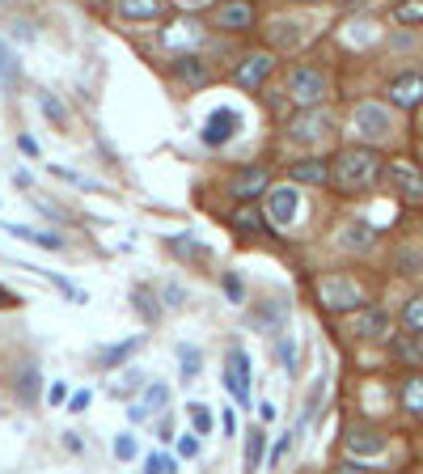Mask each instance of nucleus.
<instances>
[{
  "label": "nucleus",
  "instance_id": "nucleus-1",
  "mask_svg": "<svg viewBox=\"0 0 423 474\" xmlns=\"http://www.w3.org/2000/svg\"><path fill=\"white\" fill-rule=\"evenodd\" d=\"M377 178H381V157H377V148H368V145L343 148V153L330 161V183L347 195L368 191Z\"/></svg>",
  "mask_w": 423,
  "mask_h": 474
},
{
  "label": "nucleus",
  "instance_id": "nucleus-2",
  "mask_svg": "<svg viewBox=\"0 0 423 474\" xmlns=\"http://www.w3.org/2000/svg\"><path fill=\"white\" fill-rule=\"evenodd\" d=\"M317 301L327 305L330 314H351V309L364 305V292H360V284L347 280V276H322V280H317Z\"/></svg>",
  "mask_w": 423,
  "mask_h": 474
},
{
  "label": "nucleus",
  "instance_id": "nucleus-3",
  "mask_svg": "<svg viewBox=\"0 0 423 474\" xmlns=\"http://www.w3.org/2000/svg\"><path fill=\"white\" fill-rule=\"evenodd\" d=\"M288 97L297 106H322V97H327V76L301 64V68H292L288 73Z\"/></svg>",
  "mask_w": 423,
  "mask_h": 474
},
{
  "label": "nucleus",
  "instance_id": "nucleus-4",
  "mask_svg": "<svg viewBox=\"0 0 423 474\" xmlns=\"http://www.w3.org/2000/svg\"><path fill=\"white\" fill-rule=\"evenodd\" d=\"M330 127H335L330 115H322L317 106H301V115L288 123V140L292 145H322L330 136Z\"/></svg>",
  "mask_w": 423,
  "mask_h": 474
},
{
  "label": "nucleus",
  "instance_id": "nucleus-5",
  "mask_svg": "<svg viewBox=\"0 0 423 474\" xmlns=\"http://www.w3.org/2000/svg\"><path fill=\"white\" fill-rule=\"evenodd\" d=\"M351 127H356L368 145H381V140H389V132H394V119H389L386 106L364 102V106H356V115H351Z\"/></svg>",
  "mask_w": 423,
  "mask_h": 474
},
{
  "label": "nucleus",
  "instance_id": "nucleus-6",
  "mask_svg": "<svg viewBox=\"0 0 423 474\" xmlns=\"http://www.w3.org/2000/svg\"><path fill=\"white\" fill-rule=\"evenodd\" d=\"M237 132H242V115H237V110H229V106H217L204 119V132H199V140H204L207 148H220V145H229Z\"/></svg>",
  "mask_w": 423,
  "mask_h": 474
},
{
  "label": "nucleus",
  "instance_id": "nucleus-7",
  "mask_svg": "<svg viewBox=\"0 0 423 474\" xmlns=\"http://www.w3.org/2000/svg\"><path fill=\"white\" fill-rule=\"evenodd\" d=\"M225 386L237 407H250V356L242 348H229V356H225Z\"/></svg>",
  "mask_w": 423,
  "mask_h": 474
},
{
  "label": "nucleus",
  "instance_id": "nucleus-8",
  "mask_svg": "<svg viewBox=\"0 0 423 474\" xmlns=\"http://www.w3.org/2000/svg\"><path fill=\"white\" fill-rule=\"evenodd\" d=\"M271 68H276V55H267V51H254V55H246V60L237 64V73H233V86L246 89V94H254V89H263V81L271 76Z\"/></svg>",
  "mask_w": 423,
  "mask_h": 474
},
{
  "label": "nucleus",
  "instance_id": "nucleus-9",
  "mask_svg": "<svg viewBox=\"0 0 423 474\" xmlns=\"http://www.w3.org/2000/svg\"><path fill=\"white\" fill-rule=\"evenodd\" d=\"M301 212V195L297 187H276V191H267V220L279 225V229H288L292 220Z\"/></svg>",
  "mask_w": 423,
  "mask_h": 474
},
{
  "label": "nucleus",
  "instance_id": "nucleus-10",
  "mask_svg": "<svg viewBox=\"0 0 423 474\" xmlns=\"http://www.w3.org/2000/svg\"><path fill=\"white\" fill-rule=\"evenodd\" d=\"M386 178H389V187L407 199V204H423V174L415 170L411 161H389Z\"/></svg>",
  "mask_w": 423,
  "mask_h": 474
},
{
  "label": "nucleus",
  "instance_id": "nucleus-11",
  "mask_svg": "<svg viewBox=\"0 0 423 474\" xmlns=\"http://www.w3.org/2000/svg\"><path fill=\"white\" fill-rule=\"evenodd\" d=\"M174 81H182V86H207L212 81V64L199 55V51H182V55H174Z\"/></svg>",
  "mask_w": 423,
  "mask_h": 474
},
{
  "label": "nucleus",
  "instance_id": "nucleus-12",
  "mask_svg": "<svg viewBox=\"0 0 423 474\" xmlns=\"http://www.w3.org/2000/svg\"><path fill=\"white\" fill-rule=\"evenodd\" d=\"M212 25H217V30H229V35L250 30L254 25V5L250 0H225V5L212 13Z\"/></svg>",
  "mask_w": 423,
  "mask_h": 474
},
{
  "label": "nucleus",
  "instance_id": "nucleus-13",
  "mask_svg": "<svg viewBox=\"0 0 423 474\" xmlns=\"http://www.w3.org/2000/svg\"><path fill=\"white\" fill-rule=\"evenodd\" d=\"M351 335L356 339H389V314L386 309H356V318H351Z\"/></svg>",
  "mask_w": 423,
  "mask_h": 474
},
{
  "label": "nucleus",
  "instance_id": "nucleus-14",
  "mask_svg": "<svg viewBox=\"0 0 423 474\" xmlns=\"http://www.w3.org/2000/svg\"><path fill=\"white\" fill-rule=\"evenodd\" d=\"M166 407H169V386H166V381H153V386L140 394V402H132V407H127V415H132V424H145V419L161 415Z\"/></svg>",
  "mask_w": 423,
  "mask_h": 474
},
{
  "label": "nucleus",
  "instance_id": "nucleus-15",
  "mask_svg": "<svg viewBox=\"0 0 423 474\" xmlns=\"http://www.w3.org/2000/svg\"><path fill=\"white\" fill-rule=\"evenodd\" d=\"M389 102L402 110H411L423 102V73H402L389 81Z\"/></svg>",
  "mask_w": 423,
  "mask_h": 474
},
{
  "label": "nucleus",
  "instance_id": "nucleus-16",
  "mask_svg": "<svg viewBox=\"0 0 423 474\" xmlns=\"http://www.w3.org/2000/svg\"><path fill=\"white\" fill-rule=\"evenodd\" d=\"M347 453H356V458H381L386 453V437L377 432V428H347Z\"/></svg>",
  "mask_w": 423,
  "mask_h": 474
},
{
  "label": "nucleus",
  "instance_id": "nucleus-17",
  "mask_svg": "<svg viewBox=\"0 0 423 474\" xmlns=\"http://www.w3.org/2000/svg\"><path fill=\"white\" fill-rule=\"evenodd\" d=\"M166 246L178 258H186L191 267H212V246L195 242V237H186V233H174V237H166Z\"/></svg>",
  "mask_w": 423,
  "mask_h": 474
},
{
  "label": "nucleus",
  "instance_id": "nucleus-18",
  "mask_svg": "<svg viewBox=\"0 0 423 474\" xmlns=\"http://www.w3.org/2000/svg\"><path fill=\"white\" fill-rule=\"evenodd\" d=\"M267 183H271V178H267L263 166H250V170L237 174V183H233V191H237V199H242V204H250V199H258V195L267 191Z\"/></svg>",
  "mask_w": 423,
  "mask_h": 474
},
{
  "label": "nucleus",
  "instance_id": "nucleus-19",
  "mask_svg": "<svg viewBox=\"0 0 423 474\" xmlns=\"http://www.w3.org/2000/svg\"><path fill=\"white\" fill-rule=\"evenodd\" d=\"M0 225H5V233H13V237H22V242H30V246L64 250V237H55V233H47V229H30V225H13V220H0Z\"/></svg>",
  "mask_w": 423,
  "mask_h": 474
},
{
  "label": "nucleus",
  "instance_id": "nucleus-20",
  "mask_svg": "<svg viewBox=\"0 0 423 474\" xmlns=\"http://www.w3.org/2000/svg\"><path fill=\"white\" fill-rule=\"evenodd\" d=\"M292 183H305V187L330 183V166H327V161H317V157L297 161V166H292Z\"/></svg>",
  "mask_w": 423,
  "mask_h": 474
},
{
  "label": "nucleus",
  "instance_id": "nucleus-21",
  "mask_svg": "<svg viewBox=\"0 0 423 474\" xmlns=\"http://www.w3.org/2000/svg\"><path fill=\"white\" fill-rule=\"evenodd\" d=\"M140 343H145V335H132V339H123V343H110L106 352H102V368H123L136 352H140Z\"/></svg>",
  "mask_w": 423,
  "mask_h": 474
},
{
  "label": "nucleus",
  "instance_id": "nucleus-22",
  "mask_svg": "<svg viewBox=\"0 0 423 474\" xmlns=\"http://www.w3.org/2000/svg\"><path fill=\"white\" fill-rule=\"evenodd\" d=\"M17 81H22V68H17V55L9 51V43L0 38V89L5 94H13L17 89Z\"/></svg>",
  "mask_w": 423,
  "mask_h": 474
},
{
  "label": "nucleus",
  "instance_id": "nucleus-23",
  "mask_svg": "<svg viewBox=\"0 0 423 474\" xmlns=\"http://www.w3.org/2000/svg\"><path fill=\"white\" fill-rule=\"evenodd\" d=\"M119 13L127 22H153L161 17V0H119Z\"/></svg>",
  "mask_w": 423,
  "mask_h": 474
},
{
  "label": "nucleus",
  "instance_id": "nucleus-24",
  "mask_svg": "<svg viewBox=\"0 0 423 474\" xmlns=\"http://www.w3.org/2000/svg\"><path fill=\"white\" fill-rule=\"evenodd\" d=\"M233 229H246V233H263L267 229V220H263V212L254 204H242L237 212H233Z\"/></svg>",
  "mask_w": 423,
  "mask_h": 474
},
{
  "label": "nucleus",
  "instance_id": "nucleus-25",
  "mask_svg": "<svg viewBox=\"0 0 423 474\" xmlns=\"http://www.w3.org/2000/svg\"><path fill=\"white\" fill-rule=\"evenodd\" d=\"M394 356H398V360H411V365H423V335L411 330V339H407V335L394 339Z\"/></svg>",
  "mask_w": 423,
  "mask_h": 474
},
{
  "label": "nucleus",
  "instance_id": "nucleus-26",
  "mask_svg": "<svg viewBox=\"0 0 423 474\" xmlns=\"http://www.w3.org/2000/svg\"><path fill=\"white\" fill-rule=\"evenodd\" d=\"M178 360H182V381L191 386V381L199 378V368H204V356L195 352L191 343H178Z\"/></svg>",
  "mask_w": 423,
  "mask_h": 474
},
{
  "label": "nucleus",
  "instance_id": "nucleus-27",
  "mask_svg": "<svg viewBox=\"0 0 423 474\" xmlns=\"http://www.w3.org/2000/svg\"><path fill=\"white\" fill-rule=\"evenodd\" d=\"M402 407H407L411 415H423V378L402 381Z\"/></svg>",
  "mask_w": 423,
  "mask_h": 474
},
{
  "label": "nucleus",
  "instance_id": "nucleus-28",
  "mask_svg": "<svg viewBox=\"0 0 423 474\" xmlns=\"http://www.w3.org/2000/svg\"><path fill=\"white\" fill-rule=\"evenodd\" d=\"M17 394H22L25 407H35V402H38V368L35 365L22 368V378H17Z\"/></svg>",
  "mask_w": 423,
  "mask_h": 474
},
{
  "label": "nucleus",
  "instance_id": "nucleus-29",
  "mask_svg": "<svg viewBox=\"0 0 423 474\" xmlns=\"http://www.w3.org/2000/svg\"><path fill=\"white\" fill-rule=\"evenodd\" d=\"M271 43H276V47H297V43H301V25L297 22H276L271 25Z\"/></svg>",
  "mask_w": 423,
  "mask_h": 474
},
{
  "label": "nucleus",
  "instance_id": "nucleus-30",
  "mask_svg": "<svg viewBox=\"0 0 423 474\" xmlns=\"http://www.w3.org/2000/svg\"><path fill=\"white\" fill-rule=\"evenodd\" d=\"M338 242L347 246V250H368V246H373V233H368V225H347Z\"/></svg>",
  "mask_w": 423,
  "mask_h": 474
},
{
  "label": "nucleus",
  "instance_id": "nucleus-31",
  "mask_svg": "<svg viewBox=\"0 0 423 474\" xmlns=\"http://www.w3.org/2000/svg\"><path fill=\"white\" fill-rule=\"evenodd\" d=\"M263 449H267L263 428H254L250 437H246V466H250V470H258V466H263Z\"/></svg>",
  "mask_w": 423,
  "mask_h": 474
},
{
  "label": "nucleus",
  "instance_id": "nucleus-32",
  "mask_svg": "<svg viewBox=\"0 0 423 474\" xmlns=\"http://www.w3.org/2000/svg\"><path fill=\"white\" fill-rule=\"evenodd\" d=\"M186 411H191V424H195V432H199V437H212V428H217V415L207 411L204 402H191Z\"/></svg>",
  "mask_w": 423,
  "mask_h": 474
},
{
  "label": "nucleus",
  "instance_id": "nucleus-33",
  "mask_svg": "<svg viewBox=\"0 0 423 474\" xmlns=\"http://www.w3.org/2000/svg\"><path fill=\"white\" fill-rule=\"evenodd\" d=\"M402 327L423 335V297H411V301H407V309H402Z\"/></svg>",
  "mask_w": 423,
  "mask_h": 474
},
{
  "label": "nucleus",
  "instance_id": "nucleus-34",
  "mask_svg": "<svg viewBox=\"0 0 423 474\" xmlns=\"http://www.w3.org/2000/svg\"><path fill=\"white\" fill-rule=\"evenodd\" d=\"M132 305H136V314H145L148 327L157 322V305H153V292H148V288H136L132 292Z\"/></svg>",
  "mask_w": 423,
  "mask_h": 474
},
{
  "label": "nucleus",
  "instance_id": "nucleus-35",
  "mask_svg": "<svg viewBox=\"0 0 423 474\" xmlns=\"http://www.w3.org/2000/svg\"><path fill=\"white\" fill-rule=\"evenodd\" d=\"M394 17H398L402 25H415V22H423V0H402L398 9H394Z\"/></svg>",
  "mask_w": 423,
  "mask_h": 474
},
{
  "label": "nucleus",
  "instance_id": "nucleus-36",
  "mask_svg": "<svg viewBox=\"0 0 423 474\" xmlns=\"http://www.w3.org/2000/svg\"><path fill=\"white\" fill-rule=\"evenodd\" d=\"M38 106H43V115H47V119L55 123V127H64V123H68L64 106H60V102H55V97H51V94H38Z\"/></svg>",
  "mask_w": 423,
  "mask_h": 474
},
{
  "label": "nucleus",
  "instance_id": "nucleus-37",
  "mask_svg": "<svg viewBox=\"0 0 423 474\" xmlns=\"http://www.w3.org/2000/svg\"><path fill=\"white\" fill-rule=\"evenodd\" d=\"M145 466H148V474H169V470H178V458H169V453H148Z\"/></svg>",
  "mask_w": 423,
  "mask_h": 474
},
{
  "label": "nucleus",
  "instance_id": "nucleus-38",
  "mask_svg": "<svg viewBox=\"0 0 423 474\" xmlns=\"http://www.w3.org/2000/svg\"><path fill=\"white\" fill-rule=\"evenodd\" d=\"M276 352H279V365H284V373H297V348H292L288 335H279Z\"/></svg>",
  "mask_w": 423,
  "mask_h": 474
},
{
  "label": "nucleus",
  "instance_id": "nucleus-39",
  "mask_svg": "<svg viewBox=\"0 0 423 474\" xmlns=\"http://www.w3.org/2000/svg\"><path fill=\"white\" fill-rule=\"evenodd\" d=\"M136 453H140L136 449V437L132 432H119V437H115V458H119V462H132Z\"/></svg>",
  "mask_w": 423,
  "mask_h": 474
},
{
  "label": "nucleus",
  "instance_id": "nucleus-40",
  "mask_svg": "<svg viewBox=\"0 0 423 474\" xmlns=\"http://www.w3.org/2000/svg\"><path fill=\"white\" fill-rule=\"evenodd\" d=\"M51 174H55V178H64V183H73V187H85V191H94V183H89V178H81L76 170H68V166H51Z\"/></svg>",
  "mask_w": 423,
  "mask_h": 474
},
{
  "label": "nucleus",
  "instance_id": "nucleus-41",
  "mask_svg": "<svg viewBox=\"0 0 423 474\" xmlns=\"http://www.w3.org/2000/svg\"><path fill=\"white\" fill-rule=\"evenodd\" d=\"M178 453H182V458H199V432H186V437H178Z\"/></svg>",
  "mask_w": 423,
  "mask_h": 474
},
{
  "label": "nucleus",
  "instance_id": "nucleus-42",
  "mask_svg": "<svg viewBox=\"0 0 423 474\" xmlns=\"http://www.w3.org/2000/svg\"><path fill=\"white\" fill-rule=\"evenodd\" d=\"M225 292H229V301H233V305H242V297H246L242 276H233V271H229V276H225Z\"/></svg>",
  "mask_w": 423,
  "mask_h": 474
},
{
  "label": "nucleus",
  "instance_id": "nucleus-43",
  "mask_svg": "<svg viewBox=\"0 0 423 474\" xmlns=\"http://www.w3.org/2000/svg\"><path fill=\"white\" fill-rule=\"evenodd\" d=\"M398 263H402V271H407V276H419V271H423V258H419V255H411V250H402Z\"/></svg>",
  "mask_w": 423,
  "mask_h": 474
},
{
  "label": "nucleus",
  "instance_id": "nucleus-44",
  "mask_svg": "<svg viewBox=\"0 0 423 474\" xmlns=\"http://www.w3.org/2000/svg\"><path fill=\"white\" fill-rule=\"evenodd\" d=\"M161 297H166V305H174V309H178L182 297H186V288H182V284H166V288H161Z\"/></svg>",
  "mask_w": 423,
  "mask_h": 474
},
{
  "label": "nucleus",
  "instance_id": "nucleus-45",
  "mask_svg": "<svg viewBox=\"0 0 423 474\" xmlns=\"http://www.w3.org/2000/svg\"><path fill=\"white\" fill-rule=\"evenodd\" d=\"M64 398H68V386H64V381H55V386L47 389V402H51V407H64Z\"/></svg>",
  "mask_w": 423,
  "mask_h": 474
},
{
  "label": "nucleus",
  "instance_id": "nucleus-46",
  "mask_svg": "<svg viewBox=\"0 0 423 474\" xmlns=\"http://www.w3.org/2000/svg\"><path fill=\"white\" fill-rule=\"evenodd\" d=\"M89 402H94V394H89V389H76V394H73V402H64V407H73V411H85Z\"/></svg>",
  "mask_w": 423,
  "mask_h": 474
},
{
  "label": "nucleus",
  "instance_id": "nucleus-47",
  "mask_svg": "<svg viewBox=\"0 0 423 474\" xmlns=\"http://www.w3.org/2000/svg\"><path fill=\"white\" fill-rule=\"evenodd\" d=\"M292 440H297V432H292V437H284V440H276V449H271V466H276L279 458H284V453L292 449Z\"/></svg>",
  "mask_w": 423,
  "mask_h": 474
},
{
  "label": "nucleus",
  "instance_id": "nucleus-48",
  "mask_svg": "<svg viewBox=\"0 0 423 474\" xmlns=\"http://www.w3.org/2000/svg\"><path fill=\"white\" fill-rule=\"evenodd\" d=\"M64 449H68V453H81V449H85V440L76 437V432H64Z\"/></svg>",
  "mask_w": 423,
  "mask_h": 474
},
{
  "label": "nucleus",
  "instance_id": "nucleus-49",
  "mask_svg": "<svg viewBox=\"0 0 423 474\" xmlns=\"http://www.w3.org/2000/svg\"><path fill=\"white\" fill-rule=\"evenodd\" d=\"M17 145H22V153H25V157H38V140H30V136H22Z\"/></svg>",
  "mask_w": 423,
  "mask_h": 474
},
{
  "label": "nucleus",
  "instance_id": "nucleus-50",
  "mask_svg": "<svg viewBox=\"0 0 423 474\" xmlns=\"http://www.w3.org/2000/svg\"><path fill=\"white\" fill-rule=\"evenodd\" d=\"M220 424H225V437H233V432H237V415L225 411V419H220Z\"/></svg>",
  "mask_w": 423,
  "mask_h": 474
},
{
  "label": "nucleus",
  "instance_id": "nucleus-51",
  "mask_svg": "<svg viewBox=\"0 0 423 474\" xmlns=\"http://www.w3.org/2000/svg\"><path fill=\"white\" fill-rule=\"evenodd\" d=\"M0 305H17V297H13L9 288H0Z\"/></svg>",
  "mask_w": 423,
  "mask_h": 474
},
{
  "label": "nucleus",
  "instance_id": "nucleus-52",
  "mask_svg": "<svg viewBox=\"0 0 423 474\" xmlns=\"http://www.w3.org/2000/svg\"><path fill=\"white\" fill-rule=\"evenodd\" d=\"M182 9H199V5H207V0H178Z\"/></svg>",
  "mask_w": 423,
  "mask_h": 474
},
{
  "label": "nucleus",
  "instance_id": "nucleus-53",
  "mask_svg": "<svg viewBox=\"0 0 423 474\" xmlns=\"http://www.w3.org/2000/svg\"><path fill=\"white\" fill-rule=\"evenodd\" d=\"M94 5H102V0H94Z\"/></svg>",
  "mask_w": 423,
  "mask_h": 474
}]
</instances>
